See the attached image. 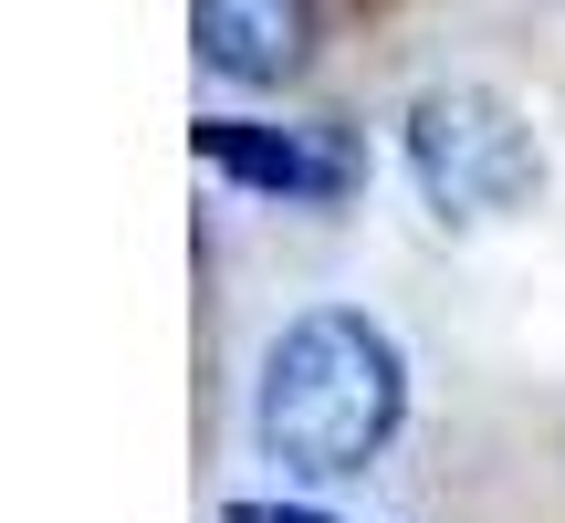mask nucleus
Segmentation results:
<instances>
[{"label": "nucleus", "instance_id": "obj_3", "mask_svg": "<svg viewBox=\"0 0 565 523\" xmlns=\"http://www.w3.org/2000/svg\"><path fill=\"white\" fill-rule=\"evenodd\" d=\"M189 147H200V168H221L231 189H252V200H282V210H335L356 200L366 158L345 126H263V116H200L189 126Z\"/></svg>", "mask_w": 565, "mask_h": 523}, {"label": "nucleus", "instance_id": "obj_2", "mask_svg": "<svg viewBox=\"0 0 565 523\" xmlns=\"http://www.w3.org/2000/svg\"><path fill=\"white\" fill-rule=\"evenodd\" d=\"M408 179H419V200L440 221L482 231V221H513L545 189V147H534L513 95H492V84H429L408 105Z\"/></svg>", "mask_w": 565, "mask_h": 523}, {"label": "nucleus", "instance_id": "obj_5", "mask_svg": "<svg viewBox=\"0 0 565 523\" xmlns=\"http://www.w3.org/2000/svg\"><path fill=\"white\" fill-rule=\"evenodd\" d=\"M221 523H324V513H303V503H231Z\"/></svg>", "mask_w": 565, "mask_h": 523}, {"label": "nucleus", "instance_id": "obj_4", "mask_svg": "<svg viewBox=\"0 0 565 523\" xmlns=\"http://www.w3.org/2000/svg\"><path fill=\"white\" fill-rule=\"evenodd\" d=\"M189 42L221 84H294L315 63V0H189Z\"/></svg>", "mask_w": 565, "mask_h": 523}, {"label": "nucleus", "instance_id": "obj_1", "mask_svg": "<svg viewBox=\"0 0 565 523\" xmlns=\"http://www.w3.org/2000/svg\"><path fill=\"white\" fill-rule=\"evenodd\" d=\"M408 419V356L377 314L356 303H315L263 345V387H252V440L282 482H345L366 471Z\"/></svg>", "mask_w": 565, "mask_h": 523}]
</instances>
